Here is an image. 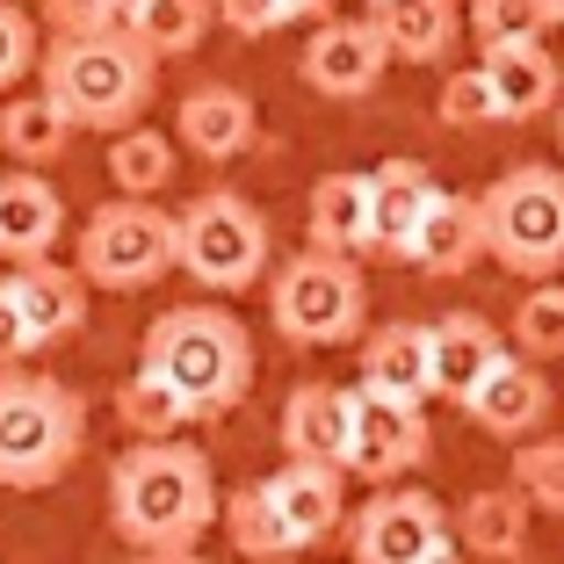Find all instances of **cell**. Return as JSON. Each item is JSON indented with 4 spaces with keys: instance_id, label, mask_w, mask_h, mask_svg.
Listing matches in <instances>:
<instances>
[{
    "instance_id": "d590c367",
    "label": "cell",
    "mask_w": 564,
    "mask_h": 564,
    "mask_svg": "<svg viewBox=\"0 0 564 564\" xmlns=\"http://www.w3.org/2000/svg\"><path fill=\"white\" fill-rule=\"evenodd\" d=\"M217 22L253 44V36H275L282 30V8H275V0H217Z\"/></svg>"
},
{
    "instance_id": "8d00e7d4",
    "label": "cell",
    "mask_w": 564,
    "mask_h": 564,
    "mask_svg": "<svg viewBox=\"0 0 564 564\" xmlns=\"http://www.w3.org/2000/svg\"><path fill=\"white\" fill-rule=\"evenodd\" d=\"M36 355V340H30V326H22V312H15V297L0 290V369H15V362H30Z\"/></svg>"
},
{
    "instance_id": "1f68e13d",
    "label": "cell",
    "mask_w": 564,
    "mask_h": 564,
    "mask_svg": "<svg viewBox=\"0 0 564 564\" xmlns=\"http://www.w3.org/2000/svg\"><path fill=\"white\" fill-rule=\"evenodd\" d=\"M550 30V0H470L478 44H535Z\"/></svg>"
},
{
    "instance_id": "7a4b0ae2",
    "label": "cell",
    "mask_w": 564,
    "mask_h": 564,
    "mask_svg": "<svg viewBox=\"0 0 564 564\" xmlns=\"http://www.w3.org/2000/svg\"><path fill=\"white\" fill-rule=\"evenodd\" d=\"M138 369H152L188 420H225L253 391V333L225 304H174L145 326Z\"/></svg>"
},
{
    "instance_id": "7402d4cb",
    "label": "cell",
    "mask_w": 564,
    "mask_h": 564,
    "mask_svg": "<svg viewBox=\"0 0 564 564\" xmlns=\"http://www.w3.org/2000/svg\"><path fill=\"white\" fill-rule=\"evenodd\" d=\"M348 405L355 383H297L282 399V456L297 464H340V442H348Z\"/></svg>"
},
{
    "instance_id": "603a6c76",
    "label": "cell",
    "mask_w": 564,
    "mask_h": 564,
    "mask_svg": "<svg viewBox=\"0 0 564 564\" xmlns=\"http://www.w3.org/2000/svg\"><path fill=\"white\" fill-rule=\"evenodd\" d=\"M369 22H377L383 51L399 66H434L464 36V8L456 0H369Z\"/></svg>"
},
{
    "instance_id": "8992f818",
    "label": "cell",
    "mask_w": 564,
    "mask_h": 564,
    "mask_svg": "<svg viewBox=\"0 0 564 564\" xmlns=\"http://www.w3.org/2000/svg\"><path fill=\"white\" fill-rule=\"evenodd\" d=\"M478 210H485V261H499L521 282L564 275V166L543 160L507 166L478 196Z\"/></svg>"
},
{
    "instance_id": "ffe728a7",
    "label": "cell",
    "mask_w": 564,
    "mask_h": 564,
    "mask_svg": "<svg viewBox=\"0 0 564 564\" xmlns=\"http://www.w3.org/2000/svg\"><path fill=\"white\" fill-rule=\"evenodd\" d=\"M434 174L420 160H383L377 174H369V253H391V261H405V247H413V225L427 217L434 203Z\"/></svg>"
},
{
    "instance_id": "9c48e42d",
    "label": "cell",
    "mask_w": 564,
    "mask_h": 564,
    "mask_svg": "<svg viewBox=\"0 0 564 564\" xmlns=\"http://www.w3.org/2000/svg\"><path fill=\"white\" fill-rule=\"evenodd\" d=\"M174 268V217L160 210L152 196H117L101 203L95 217L80 225V275L87 290H152V282Z\"/></svg>"
},
{
    "instance_id": "ba28073f",
    "label": "cell",
    "mask_w": 564,
    "mask_h": 564,
    "mask_svg": "<svg viewBox=\"0 0 564 564\" xmlns=\"http://www.w3.org/2000/svg\"><path fill=\"white\" fill-rule=\"evenodd\" d=\"M268 253H275L268 217L253 210L239 188H203V196L174 217V268L196 275L203 290H217V297L253 290V282L268 275Z\"/></svg>"
},
{
    "instance_id": "ab89813d",
    "label": "cell",
    "mask_w": 564,
    "mask_h": 564,
    "mask_svg": "<svg viewBox=\"0 0 564 564\" xmlns=\"http://www.w3.org/2000/svg\"><path fill=\"white\" fill-rule=\"evenodd\" d=\"M427 564H464V550H456V535H448V543H442V550H434V557H427Z\"/></svg>"
},
{
    "instance_id": "8fae6325",
    "label": "cell",
    "mask_w": 564,
    "mask_h": 564,
    "mask_svg": "<svg viewBox=\"0 0 564 564\" xmlns=\"http://www.w3.org/2000/svg\"><path fill=\"white\" fill-rule=\"evenodd\" d=\"M442 543H448V514L427 492H399V485H383L362 514L348 521L355 564H427Z\"/></svg>"
},
{
    "instance_id": "30bf717a",
    "label": "cell",
    "mask_w": 564,
    "mask_h": 564,
    "mask_svg": "<svg viewBox=\"0 0 564 564\" xmlns=\"http://www.w3.org/2000/svg\"><path fill=\"white\" fill-rule=\"evenodd\" d=\"M427 405H399V399H377L355 383V405H348V442H340V470L362 485H399L405 470L427 464Z\"/></svg>"
},
{
    "instance_id": "4316f807",
    "label": "cell",
    "mask_w": 564,
    "mask_h": 564,
    "mask_svg": "<svg viewBox=\"0 0 564 564\" xmlns=\"http://www.w3.org/2000/svg\"><path fill=\"white\" fill-rule=\"evenodd\" d=\"M66 145H73V117L51 95H15L0 109V152L15 166H51L66 160Z\"/></svg>"
},
{
    "instance_id": "9a60e30c",
    "label": "cell",
    "mask_w": 564,
    "mask_h": 564,
    "mask_svg": "<svg viewBox=\"0 0 564 564\" xmlns=\"http://www.w3.org/2000/svg\"><path fill=\"white\" fill-rule=\"evenodd\" d=\"M174 145H188L196 160L225 166V160L261 145V117H253V101L239 95V87L203 80V87H188L182 109H174Z\"/></svg>"
},
{
    "instance_id": "f546056e",
    "label": "cell",
    "mask_w": 564,
    "mask_h": 564,
    "mask_svg": "<svg viewBox=\"0 0 564 564\" xmlns=\"http://www.w3.org/2000/svg\"><path fill=\"white\" fill-rule=\"evenodd\" d=\"M117 420H123V434H138V442H166V434L196 427V420H188V405L174 399L152 369H131V377L117 383Z\"/></svg>"
},
{
    "instance_id": "d4e9b609",
    "label": "cell",
    "mask_w": 564,
    "mask_h": 564,
    "mask_svg": "<svg viewBox=\"0 0 564 564\" xmlns=\"http://www.w3.org/2000/svg\"><path fill=\"white\" fill-rule=\"evenodd\" d=\"M304 232L312 247L326 253H369V174H318L312 182V203H304Z\"/></svg>"
},
{
    "instance_id": "5bb4252c",
    "label": "cell",
    "mask_w": 564,
    "mask_h": 564,
    "mask_svg": "<svg viewBox=\"0 0 564 564\" xmlns=\"http://www.w3.org/2000/svg\"><path fill=\"white\" fill-rule=\"evenodd\" d=\"M0 290L15 297V312H22L36 348H58V340H73V333L87 326V275L80 268H58L51 253L44 261H15L0 275Z\"/></svg>"
},
{
    "instance_id": "44dd1931",
    "label": "cell",
    "mask_w": 564,
    "mask_h": 564,
    "mask_svg": "<svg viewBox=\"0 0 564 564\" xmlns=\"http://www.w3.org/2000/svg\"><path fill=\"white\" fill-rule=\"evenodd\" d=\"M507 348L499 340V326L485 312H448V318H427V383H434V399H464L470 383L485 377V362Z\"/></svg>"
},
{
    "instance_id": "d6a6232c",
    "label": "cell",
    "mask_w": 564,
    "mask_h": 564,
    "mask_svg": "<svg viewBox=\"0 0 564 564\" xmlns=\"http://www.w3.org/2000/svg\"><path fill=\"white\" fill-rule=\"evenodd\" d=\"M434 117H442L448 131H485V123H499V101H492V80H485V66L448 73L442 95H434Z\"/></svg>"
},
{
    "instance_id": "4fadbf2b",
    "label": "cell",
    "mask_w": 564,
    "mask_h": 564,
    "mask_svg": "<svg viewBox=\"0 0 564 564\" xmlns=\"http://www.w3.org/2000/svg\"><path fill=\"white\" fill-rule=\"evenodd\" d=\"M456 405H464L492 442H521V434H535L550 420V377H543V362L499 348L492 362H485V377L470 383Z\"/></svg>"
},
{
    "instance_id": "7c38bea8",
    "label": "cell",
    "mask_w": 564,
    "mask_h": 564,
    "mask_svg": "<svg viewBox=\"0 0 564 564\" xmlns=\"http://www.w3.org/2000/svg\"><path fill=\"white\" fill-rule=\"evenodd\" d=\"M383 66H391V51H383V36H377V22H340V15H318V30H312V44H304V58H297V73H304V87L312 95H326V101H362V95H377V80H383Z\"/></svg>"
},
{
    "instance_id": "3957f363",
    "label": "cell",
    "mask_w": 564,
    "mask_h": 564,
    "mask_svg": "<svg viewBox=\"0 0 564 564\" xmlns=\"http://www.w3.org/2000/svg\"><path fill=\"white\" fill-rule=\"evenodd\" d=\"M217 521H225L232 550H247L253 564H282V557H297V550L326 543L348 521V470L340 464H297L290 456L282 470L225 492Z\"/></svg>"
},
{
    "instance_id": "484cf974",
    "label": "cell",
    "mask_w": 564,
    "mask_h": 564,
    "mask_svg": "<svg viewBox=\"0 0 564 564\" xmlns=\"http://www.w3.org/2000/svg\"><path fill=\"white\" fill-rule=\"evenodd\" d=\"M217 0H123L117 30L131 36L145 58H188V51L210 36Z\"/></svg>"
},
{
    "instance_id": "74e56055",
    "label": "cell",
    "mask_w": 564,
    "mask_h": 564,
    "mask_svg": "<svg viewBox=\"0 0 564 564\" xmlns=\"http://www.w3.org/2000/svg\"><path fill=\"white\" fill-rule=\"evenodd\" d=\"M275 8H282V22H318L333 0H275Z\"/></svg>"
},
{
    "instance_id": "f35d334b",
    "label": "cell",
    "mask_w": 564,
    "mask_h": 564,
    "mask_svg": "<svg viewBox=\"0 0 564 564\" xmlns=\"http://www.w3.org/2000/svg\"><path fill=\"white\" fill-rule=\"evenodd\" d=\"M131 564H210V557H196V550H138Z\"/></svg>"
},
{
    "instance_id": "5b68a950",
    "label": "cell",
    "mask_w": 564,
    "mask_h": 564,
    "mask_svg": "<svg viewBox=\"0 0 564 564\" xmlns=\"http://www.w3.org/2000/svg\"><path fill=\"white\" fill-rule=\"evenodd\" d=\"M87 448V405L58 377L8 369L0 377V492H44Z\"/></svg>"
},
{
    "instance_id": "e575fe53",
    "label": "cell",
    "mask_w": 564,
    "mask_h": 564,
    "mask_svg": "<svg viewBox=\"0 0 564 564\" xmlns=\"http://www.w3.org/2000/svg\"><path fill=\"white\" fill-rule=\"evenodd\" d=\"M51 30H117L123 0H44Z\"/></svg>"
},
{
    "instance_id": "d6986e66",
    "label": "cell",
    "mask_w": 564,
    "mask_h": 564,
    "mask_svg": "<svg viewBox=\"0 0 564 564\" xmlns=\"http://www.w3.org/2000/svg\"><path fill=\"white\" fill-rule=\"evenodd\" d=\"M478 66H485V80H492L499 123H535V117H550L557 95H564V73L543 51V36H535V44H485Z\"/></svg>"
},
{
    "instance_id": "f1b7e54d",
    "label": "cell",
    "mask_w": 564,
    "mask_h": 564,
    "mask_svg": "<svg viewBox=\"0 0 564 564\" xmlns=\"http://www.w3.org/2000/svg\"><path fill=\"white\" fill-rule=\"evenodd\" d=\"M507 333H514V355H529V362H564V275L529 282Z\"/></svg>"
},
{
    "instance_id": "cb8c5ba5",
    "label": "cell",
    "mask_w": 564,
    "mask_h": 564,
    "mask_svg": "<svg viewBox=\"0 0 564 564\" xmlns=\"http://www.w3.org/2000/svg\"><path fill=\"white\" fill-rule=\"evenodd\" d=\"M529 521H535V507L521 499L514 478L485 485V492L464 499V514H456V550H464V557H485V564H507L529 543Z\"/></svg>"
},
{
    "instance_id": "83f0119b",
    "label": "cell",
    "mask_w": 564,
    "mask_h": 564,
    "mask_svg": "<svg viewBox=\"0 0 564 564\" xmlns=\"http://www.w3.org/2000/svg\"><path fill=\"white\" fill-rule=\"evenodd\" d=\"M174 166H182L174 138L145 131V123L109 131V182H117V196H160V188H174Z\"/></svg>"
},
{
    "instance_id": "e0dca14e",
    "label": "cell",
    "mask_w": 564,
    "mask_h": 564,
    "mask_svg": "<svg viewBox=\"0 0 564 564\" xmlns=\"http://www.w3.org/2000/svg\"><path fill=\"white\" fill-rule=\"evenodd\" d=\"M355 383L377 391V399L427 405L434 399V383H427V326H420V318L362 326V369H355Z\"/></svg>"
},
{
    "instance_id": "277c9868",
    "label": "cell",
    "mask_w": 564,
    "mask_h": 564,
    "mask_svg": "<svg viewBox=\"0 0 564 564\" xmlns=\"http://www.w3.org/2000/svg\"><path fill=\"white\" fill-rule=\"evenodd\" d=\"M44 95L73 117V131H123L145 117L160 58L131 44L123 30H58V44L36 51Z\"/></svg>"
},
{
    "instance_id": "2e32d148",
    "label": "cell",
    "mask_w": 564,
    "mask_h": 564,
    "mask_svg": "<svg viewBox=\"0 0 564 564\" xmlns=\"http://www.w3.org/2000/svg\"><path fill=\"white\" fill-rule=\"evenodd\" d=\"M405 261H413L420 275H434V282L470 275V268L485 261V210H478V196L434 188L427 217L413 225V247H405Z\"/></svg>"
},
{
    "instance_id": "60d3db41",
    "label": "cell",
    "mask_w": 564,
    "mask_h": 564,
    "mask_svg": "<svg viewBox=\"0 0 564 564\" xmlns=\"http://www.w3.org/2000/svg\"><path fill=\"white\" fill-rule=\"evenodd\" d=\"M550 30H564V0H550Z\"/></svg>"
},
{
    "instance_id": "b9f144b4",
    "label": "cell",
    "mask_w": 564,
    "mask_h": 564,
    "mask_svg": "<svg viewBox=\"0 0 564 564\" xmlns=\"http://www.w3.org/2000/svg\"><path fill=\"white\" fill-rule=\"evenodd\" d=\"M550 117H557V145H564V95H557V109H550Z\"/></svg>"
},
{
    "instance_id": "4dcf8cb0",
    "label": "cell",
    "mask_w": 564,
    "mask_h": 564,
    "mask_svg": "<svg viewBox=\"0 0 564 564\" xmlns=\"http://www.w3.org/2000/svg\"><path fill=\"white\" fill-rule=\"evenodd\" d=\"M507 478L521 485L535 514H557L564 521V434H521L514 442V470Z\"/></svg>"
},
{
    "instance_id": "836d02e7",
    "label": "cell",
    "mask_w": 564,
    "mask_h": 564,
    "mask_svg": "<svg viewBox=\"0 0 564 564\" xmlns=\"http://www.w3.org/2000/svg\"><path fill=\"white\" fill-rule=\"evenodd\" d=\"M30 73H36V22L15 0H0V95L15 80H30Z\"/></svg>"
},
{
    "instance_id": "6da1fadb",
    "label": "cell",
    "mask_w": 564,
    "mask_h": 564,
    "mask_svg": "<svg viewBox=\"0 0 564 564\" xmlns=\"http://www.w3.org/2000/svg\"><path fill=\"white\" fill-rule=\"evenodd\" d=\"M109 529L131 550H196L217 529V470L196 442H131L109 464Z\"/></svg>"
},
{
    "instance_id": "52a82bcc",
    "label": "cell",
    "mask_w": 564,
    "mask_h": 564,
    "mask_svg": "<svg viewBox=\"0 0 564 564\" xmlns=\"http://www.w3.org/2000/svg\"><path fill=\"white\" fill-rule=\"evenodd\" d=\"M268 318H275V333L290 348H348V340H362L369 282L348 253L304 247L268 282Z\"/></svg>"
},
{
    "instance_id": "ac0fdd59",
    "label": "cell",
    "mask_w": 564,
    "mask_h": 564,
    "mask_svg": "<svg viewBox=\"0 0 564 564\" xmlns=\"http://www.w3.org/2000/svg\"><path fill=\"white\" fill-rule=\"evenodd\" d=\"M58 239H66V203H58V188H51L36 166L0 174V261H44Z\"/></svg>"
}]
</instances>
